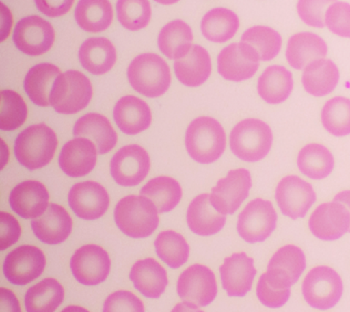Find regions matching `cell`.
<instances>
[{
	"mask_svg": "<svg viewBox=\"0 0 350 312\" xmlns=\"http://www.w3.org/2000/svg\"><path fill=\"white\" fill-rule=\"evenodd\" d=\"M97 147L85 137L70 140L59 153L60 169L70 177H81L90 174L97 163Z\"/></svg>",
	"mask_w": 350,
	"mask_h": 312,
	"instance_id": "obj_22",
	"label": "cell"
},
{
	"mask_svg": "<svg viewBox=\"0 0 350 312\" xmlns=\"http://www.w3.org/2000/svg\"><path fill=\"white\" fill-rule=\"evenodd\" d=\"M72 219L62 205L51 204L40 218L33 219L31 227L38 240L48 245L64 242L72 231Z\"/></svg>",
	"mask_w": 350,
	"mask_h": 312,
	"instance_id": "obj_23",
	"label": "cell"
},
{
	"mask_svg": "<svg viewBox=\"0 0 350 312\" xmlns=\"http://www.w3.org/2000/svg\"><path fill=\"white\" fill-rule=\"evenodd\" d=\"M221 286L229 297H245L252 289L256 270L245 252L232 254L220 267Z\"/></svg>",
	"mask_w": 350,
	"mask_h": 312,
	"instance_id": "obj_20",
	"label": "cell"
},
{
	"mask_svg": "<svg viewBox=\"0 0 350 312\" xmlns=\"http://www.w3.org/2000/svg\"><path fill=\"white\" fill-rule=\"evenodd\" d=\"M82 67L94 75H103L111 70L116 62V49L105 38H90L79 51Z\"/></svg>",
	"mask_w": 350,
	"mask_h": 312,
	"instance_id": "obj_30",
	"label": "cell"
},
{
	"mask_svg": "<svg viewBox=\"0 0 350 312\" xmlns=\"http://www.w3.org/2000/svg\"><path fill=\"white\" fill-rule=\"evenodd\" d=\"M278 223L272 202L256 198L249 202L238 216L237 231L245 242H262L275 231Z\"/></svg>",
	"mask_w": 350,
	"mask_h": 312,
	"instance_id": "obj_8",
	"label": "cell"
},
{
	"mask_svg": "<svg viewBox=\"0 0 350 312\" xmlns=\"http://www.w3.org/2000/svg\"><path fill=\"white\" fill-rule=\"evenodd\" d=\"M127 76L131 87L148 98L163 95L172 81L168 64L154 53H144L136 57L129 66Z\"/></svg>",
	"mask_w": 350,
	"mask_h": 312,
	"instance_id": "obj_4",
	"label": "cell"
},
{
	"mask_svg": "<svg viewBox=\"0 0 350 312\" xmlns=\"http://www.w3.org/2000/svg\"><path fill=\"white\" fill-rule=\"evenodd\" d=\"M46 267V257L35 246H18L5 257L3 273L11 284L25 286L41 276Z\"/></svg>",
	"mask_w": 350,
	"mask_h": 312,
	"instance_id": "obj_11",
	"label": "cell"
},
{
	"mask_svg": "<svg viewBox=\"0 0 350 312\" xmlns=\"http://www.w3.org/2000/svg\"><path fill=\"white\" fill-rule=\"evenodd\" d=\"M0 312H22L18 298L5 287L0 289Z\"/></svg>",
	"mask_w": 350,
	"mask_h": 312,
	"instance_id": "obj_51",
	"label": "cell"
},
{
	"mask_svg": "<svg viewBox=\"0 0 350 312\" xmlns=\"http://www.w3.org/2000/svg\"><path fill=\"white\" fill-rule=\"evenodd\" d=\"M336 0H298L297 13L308 26L323 29L327 7Z\"/></svg>",
	"mask_w": 350,
	"mask_h": 312,
	"instance_id": "obj_46",
	"label": "cell"
},
{
	"mask_svg": "<svg viewBox=\"0 0 350 312\" xmlns=\"http://www.w3.org/2000/svg\"><path fill=\"white\" fill-rule=\"evenodd\" d=\"M215 273L206 265L194 264L186 268L178 278L177 293L185 302L206 307L217 295Z\"/></svg>",
	"mask_w": 350,
	"mask_h": 312,
	"instance_id": "obj_10",
	"label": "cell"
},
{
	"mask_svg": "<svg viewBox=\"0 0 350 312\" xmlns=\"http://www.w3.org/2000/svg\"><path fill=\"white\" fill-rule=\"evenodd\" d=\"M306 265L302 249L294 245L282 246L268 263L265 273L268 283L275 289H290L302 275Z\"/></svg>",
	"mask_w": 350,
	"mask_h": 312,
	"instance_id": "obj_13",
	"label": "cell"
},
{
	"mask_svg": "<svg viewBox=\"0 0 350 312\" xmlns=\"http://www.w3.org/2000/svg\"><path fill=\"white\" fill-rule=\"evenodd\" d=\"M73 135L85 137L94 142L100 155L113 149L118 135L109 120L100 114H88L79 118L73 127Z\"/></svg>",
	"mask_w": 350,
	"mask_h": 312,
	"instance_id": "obj_27",
	"label": "cell"
},
{
	"mask_svg": "<svg viewBox=\"0 0 350 312\" xmlns=\"http://www.w3.org/2000/svg\"><path fill=\"white\" fill-rule=\"evenodd\" d=\"M92 85L81 71L68 70L55 79L49 103L62 114H73L86 108L92 100Z\"/></svg>",
	"mask_w": 350,
	"mask_h": 312,
	"instance_id": "obj_6",
	"label": "cell"
},
{
	"mask_svg": "<svg viewBox=\"0 0 350 312\" xmlns=\"http://www.w3.org/2000/svg\"><path fill=\"white\" fill-rule=\"evenodd\" d=\"M193 34L191 27L180 19L172 21L161 29L158 46L161 53L170 60H179L186 56L191 49Z\"/></svg>",
	"mask_w": 350,
	"mask_h": 312,
	"instance_id": "obj_33",
	"label": "cell"
},
{
	"mask_svg": "<svg viewBox=\"0 0 350 312\" xmlns=\"http://www.w3.org/2000/svg\"><path fill=\"white\" fill-rule=\"evenodd\" d=\"M130 279L144 297L160 298L169 283L166 270L155 259L139 260L131 267Z\"/></svg>",
	"mask_w": 350,
	"mask_h": 312,
	"instance_id": "obj_28",
	"label": "cell"
},
{
	"mask_svg": "<svg viewBox=\"0 0 350 312\" xmlns=\"http://www.w3.org/2000/svg\"><path fill=\"white\" fill-rule=\"evenodd\" d=\"M154 1L161 5H172L180 1V0H154Z\"/></svg>",
	"mask_w": 350,
	"mask_h": 312,
	"instance_id": "obj_56",
	"label": "cell"
},
{
	"mask_svg": "<svg viewBox=\"0 0 350 312\" xmlns=\"http://www.w3.org/2000/svg\"><path fill=\"white\" fill-rule=\"evenodd\" d=\"M158 213L155 205L147 197L128 196L115 207V223L128 237L145 238L157 229Z\"/></svg>",
	"mask_w": 350,
	"mask_h": 312,
	"instance_id": "obj_3",
	"label": "cell"
},
{
	"mask_svg": "<svg viewBox=\"0 0 350 312\" xmlns=\"http://www.w3.org/2000/svg\"><path fill=\"white\" fill-rule=\"evenodd\" d=\"M68 200L74 213L85 220L101 218L109 205L108 192L94 181L74 185L68 193Z\"/></svg>",
	"mask_w": 350,
	"mask_h": 312,
	"instance_id": "obj_19",
	"label": "cell"
},
{
	"mask_svg": "<svg viewBox=\"0 0 350 312\" xmlns=\"http://www.w3.org/2000/svg\"><path fill=\"white\" fill-rule=\"evenodd\" d=\"M198 308L199 307L193 305V304L183 301V302L176 304L171 312H204Z\"/></svg>",
	"mask_w": 350,
	"mask_h": 312,
	"instance_id": "obj_53",
	"label": "cell"
},
{
	"mask_svg": "<svg viewBox=\"0 0 350 312\" xmlns=\"http://www.w3.org/2000/svg\"><path fill=\"white\" fill-rule=\"evenodd\" d=\"M57 138L45 123L31 125L16 137L14 153L18 163L33 171L51 163L56 152Z\"/></svg>",
	"mask_w": 350,
	"mask_h": 312,
	"instance_id": "obj_2",
	"label": "cell"
},
{
	"mask_svg": "<svg viewBox=\"0 0 350 312\" xmlns=\"http://www.w3.org/2000/svg\"><path fill=\"white\" fill-rule=\"evenodd\" d=\"M27 104L18 92L11 90L1 92V112L0 128L3 131H13L26 122Z\"/></svg>",
	"mask_w": 350,
	"mask_h": 312,
	"instance_id": "obj_44",
	"label": "cell"
},
{
	"mask_svg": "<svg viewBox=\"0 0 350 312\" xmlns=\"http://www.w3.org/2000/svg\"><path fill=\"white\" fill-rule=\"evenodd\" d=\"M60 70L51 63H40L27 71L24 79V90L36 105L51 106L49 94Z\"/></svg>",
	"mask_w": 350,
	"mask_h": 312,
	"instance_id": "obj_34",
	"label": "cell"
},
{
	"mask_svg": "<svg viewBox=\"0 0 350 312\" xmlns=\"http://www.w3.org/2000/svg\"><path fill=\"white\" fill-rule=\"evenodd\" d=\"M341 276L332 268L319 265L312 268L304 279L302 291L312 308L327 311L335 307L343 294Z\"/></svg>",
	"mask_w": 350,
	"mask_h": 312,
	"instance_id": "obj_7",
	"label": "cell"
},
{
	"mask_svg": "<svg viewBox=\"0 0 350 312\" xmlns=\"http://www.w3.org/2000/svg\"><path fill=\"white\" fill-rule=\"evenodd\" d=\"M103 312H145L144 305L133 292L119 290L111 293L103 304Z\"/></svg>",
	"mask_w": 350,
	"mask_h": 312,
	"instance_id": "obj_47",
	"label": "cell"
},
{
	"mask_svg": "<svg viewBox=\"0 0 350 312\" xmlns=\"http://www.w3.org/2000/svg\"><path fill=\"white\" fill-rule=\"evenodd\" d=\"M174 73L178 81L189 87H197L207 81L212 71L209 53L200 45H193L182 59L174 62Z\"/></svg>",
	"mask_w": 350,
	"mask_h": 312,
	"instance_id": "obj_29",
	"label": "cell"
},
{
	"mask_svg": "<svg viewBox=\"0 0 350 312\" xmlns=\"http://www.w3.org/2000/svg\"><path fill=\"white\" fill-rule=\"evenodd\" d=\"M64 287L57 279H43L25 295L27 312H55L64 300Z\"/></svg>",
	"mask_w": 350,
	"mask_h": 312,
	"instance_id": "obj_35",
	"label": "cell"
},
{
	"mask_svg": "<svg viewBox=\"0 0 350 312\" xmlns=\"http://www.w3.org/2000/svg\"><path fill=\"white\" fill-rule=\"evenodd\" d=\"M73 3L74 0H35L38 10L51 18L65 15L70 10Z\"/></svg>",
	"mask_w": 350,
	"mask_h": 312,
	"instance_id": "obj_50",
	"label": "cell"
},
{
	"mask_svg": "<svg viewBox=\"0 0 350 312\" xmlns=\"http://www.w3.org/2000/svg\"><path fill=\"white\" fill-rule=\"evenodd\" d=\"M317 196L311 183L297 175H288L278 183L275 200L283 215L293 220L304 218L316 202Z\"/></svg>",
	"mask_w": 350,
	"mask_h": 312,
	"instance_id": "obj_16",
	"label": "cell"
},
{
	"mask_svg": "<svg viewBox=\"0 0 350 312\" xmlns=\"http://www.w3.org/2000/svg\"><path fill=\"white\" fill-rule=\"evenodd\" d=\"M2 5V26L5 24L1 29V41H4L5 38L8 37L10 32L11 25H12V16L4 4Z\"/></svg>",
	"mask_w": 350,
	"mask_h": 312,
	"instance_id": "obj_52",
	"label": "cell"
},
{
	"mask_svg": "<svg viewBox=\"0 0 350 312\" xmlns=\"http://www.w3.org/2000/svg\"><path fill=\"white\" fill-rule=\"evenodd\" d=\"M241 41L253 47L262 62L275 59L282 48L281 35L269 27H249L243 33Z\"/></svg>",
	"mask_w": 350,
	"mask_h": 312,
	"instance_id": "obj_41",
	"label": "cell"
},
{
	"mask_svg": "<svg viewBox=\"0 0 350 312\" xmlns=\"http://www.w3.org/2000/svg\"><path fill=\"white\" fill-rule=\"evenodd\" d=\"M186 218L191 231L202 237L217 234L226 222V216L217 212L211 205L208 194H200L191 201Z\"/></svg>",
	"mask_w": 350,
	"mask_h": 312,
	"instance_id": "obj_26",
	"label": "cell"
},
{
	"mask_svg": "<svg viewBox=\"0 0 350 312\" xmlns=\"http://www.w3.org/2000/svg\"><path fill=\"white\" fill-rule=\"evenodd\" d=\"M185 147L188 155L197 163L212 164L226 150V131L221 123L212 117L196 118L186 130Z\"/></svg>",
	"mask_w": 350,
	"mask_h": 312,
	"instance_id": "obj_1",
	"label": "cell"
},
{
	"mask_svg": "<svg viewBox=\"0 0 350 312\" xmlns=\"http://www.w3.org/2000/svg\"><path fill=\"white\" fill-rule=\"evenodd\" d=\"M150 156L138 144L126 145L118 151L111 161V174L119 185H138L149 174Z\"/></svg>",
	"mask_w": 350,
	"mask_h": 312,
	"instance_id": "obj_15",
	"label": "cell"
},
{
	"mask_svg": "<svg viewBox=\"0 0 350 312\" xmlns=\"http://www.w3.org/2000/svg\"><path fill=\"white\" fill-rule=\"evenodd\" d=\"M251 187L252 178L247 169L231 170L212 189L211 205L221 215H232L247 198Z\"/></svg>",
	"mask_w": 350,
	"mask_h": 312,
	"instance_id": "obj_9",
	"label": "cell"
},
{
	"mask_svg": "<svg viewBox=\"0 0 350 312\" xmlns=\"http://www.w3.org/2000/svg\"><path fill=\"white\" fill-rule=\"evenodd\" d=\"M141 196L149 198L159 213H167L179 204L183 190L180 183L174 178L158 177L150 180L141 189Z\"/></svg>",
	"mask_w": 350,
	"mask_h": 312,
	"instance_id": "obj_39",
	"label": "cell"
},
{
	"mask_svg": "<svg viewBox=\"0 0 350 312\" xmlns=\"http://www.w3.org/2000/svg\"><path fill=\"white\" fill-rule=\"evenodd\" d=\"M154 246L157 256L174 270L185 265L190 255L187 241L174 230L161 232L155 239Z\"/></svg>",
	"mask_w": 350,
	"mask_h": 312,
	"instance_id": "obj_40",
	"label": "cell"
},
{
	"mask_svg": "<svg viewBox=\"0 0 350 312\" xmlns=\"http://www.w3.org/2000/svg\"><path fill=\"white\" fill-rule=\"evenodd\" d=\"M74 14L81 29L92 33L104 31L113 19L109 0H79Z\"/></svg>",
	"mask_w": 350,
	"mask_h": 312,
	"instance_id": "obj_37",
	"label": "cell"
},
{
	"mask_svg": "<svg viewBox=\"0 0 350 312\" xmlns=\"http://www.w3.org/2000/svg\"><path fill=\"white\" fill-rule=\"evenodd\" d=\"M55 31L52 25L38 16L21 19L14 30L16 48L29 56H40L53 45Z\"/></svg>",
	"mask_w": 350,
	"mask_h": 312,
	"instance_id": "obj_17",
	"label": "cell"
},
{
	"mask_svg": "<svg viewBox=\"0 0 350 312\" xmlns=\"http://www.w3.org/2000/svg\"><path fill=\"white\" fill-rule=\"evenodd\" d=\"M116 10L118 21L131 31L144 29L152 16L149 0H118Z\"/></svg>",
	"mask_w": 350,
	"mask_h": 312,
	"instance_id": "obj_43",
	"label": "cell"
},
{
	"mask_svg": "<svg viewBox=\"0 0 350 312\" xmlns=\"http://www.w3.org/2000/svg\"><path fill=\"white\" fill-rule=\"evenodd\" d=\"M322 125L334 136L350 134V100L342 96L332 98L323 107Z\"/></svg>",
	"mask_w": 350,
	"mask_h": 312,
	"instance_id": "obj_42",
	"label": "cell"
},
{
	"mask_svg": "<svg viewBox=\"0 0 350 312\" xmlns=\"http://www.w3.org/2000/svg\"><path fill=\"white\" fill-rule=\"evenodd\" d=\"M294 86L291 71L284 66L273 65L259 77L257 90L267 103L279 104L289 97Z\"/></svg>",
	"mask_w": 350,
	"mask_h": 312,
	"instance_id": "obj_32",
	"label": "cell"
},
{
	"mask_svg": "<svg viewBox=\"0 0 350 312\" xmlns=\"http://www.w3.org/2000/svg\"><path fill=\"white\" fill-rule=\"evenodd\" d=\"M109 254L101 246L90 244L77 249L71 257V272L76 281L85 286L103 283L111 272Z\"/></svg>",
	"mask_w": 350,
	"mask_h": 312,
	"instance_id": "obj_12",
	"label": "cell"
},
{
	"mask_svg": "<svg viewBox=\"0 0 350 312\" xmlns=\"http://www.w3.org/2000/svg\"><path fill=\"white\" fill-rule=\"evenodd\" d=\"M339 81L338 66L331 60L320 59L309 63L302 75L304 88L314 97H323L336 89Z\"/></svg>",
	"mask_w": 350,
	"mask_h": 312,
	"instance_id": "obj_31",
	"label": "cell"
},
{
	"mask_svg": "<svg viewBox=\"0 0 350 312\" xmlns=\"http://www.w3.org/2000/svg\"><path fill=\"white\" fill-rule=\"evenodd\" d=\"M273 133L269 125L261 120H241L230 133V148L241 160L256 163L270 152Z\"/></svg>",
	"mask_w": 350,
	"mask_h": 312,
	"instance_id": "obj_5",
	"label": "cell"
},
{
	"mask_svg": "<svg viewBox=\"0 0 350 312\" xmlns=\"http://www.w3.org/2000/svg\"><path fill=\"white\" fill-rule=\"evenodd\" d=\"M308 226L312 234L319 239L338 240L349 231V210L339 202L324 203L312 213Z\"/></svg>",
	"mask_w": 350,
	"mask_h": 312,
	"instance_id": "obj_18",
	"label": "cell"
},
{
	"mask_svg": "<svg viewBox=\"0 0 350 312\" xmlns=\"http://www.w3.org/2000/svg\"><path fill=\"white\" fill-rule=\"evenodd\" d=\"M49 194L46 186L36 180L24 181L10 194L11 209L25 219L38 218L49 207Z\"/></svg>",
	"mask_w": 350,
	"mask_h": 312,
	"instance_id": "obj_21",
	"label": "cell"
},
{
	"mask_svg": "<svg viewBox=\"0 0 350 312\" xmlns=\"http://www.w3.org/2000/svg\"><path fill=\"white\" fill-rule=\"evenodd\" d=\"M290 289H275L268 283L265 273L260 276L256 286V296L262 305L271 309L283 307L290 298Z\"/></svg>",
	"mask_w": 350,
	"mask_h": 312,
	"instance_id": "obj_48",
	"label": "cell"
},
{
	"mask_svg": "<svg viewBox=\"0 0 350 312\" xmlns=\"http://www.w3.org/2000/svg\"><path fill=\"white\" fill-rule=\"evenodd\" d=\"M113 117L120 130L128 135H135L146 130L152 119L149 105L133 95L124 96L117 101Z\"/></svg>",
	"mask_w": 350,
	"mask_h": 312,
	"instance_id": "obj_24",
	"label": "cell"
},
{
	"mask_svg": "<svg viewBox=\"0 0 350 312\" xmlns=\"http://www.w3.org/2000/svg\"><path fill=\"white\" fill-rule=\"evenodd\" d=\"M60 312H90L87 309L83 308V307L76 306V305H70L66 307L65 309H63Z\"/></svg>",
	"mask_w": 350,
	"mask_h": 312,
	"instance_id": "obj_55",
	"label": "cell"
},
{
	"mask_svg": "<svg viewBox=\"0 0 350 312\" xmlns=\"http://www.w3.org/2000/svg\"><path fill=\"white\" fill-rule=\"evenodd\" d=\"M0 219H1V234H0V250L4 251L10 248L14 244L18 242L21 235V227L16 218H14L10 213H0Z\"/></svg>",
	"mask_w": 350,
	"mask_h": 312,
	"instance_id": "obj_49",
	"label": "cell"
},
{
	"mask_svg": "<svg viewBox=\"0 0 350 312\" xmlns=\"http://www.w3.org/2000/svg\"><path fill=\"white\" fill-rule=\"evenodd\" d=\"M259 66L260 57L256 49L242 41L224 48L217 57L218 73L227 81H246L256 73Z\"/></svg>",
	"mask_w": 350,
	"mask_h": 312,
	"instance_id": "obj_14",
	"label": "cell"
},
{
	"mask_svg": "<svg viewBox=\"0 0 350 312\" xmlns=\"http://www.w3.org/2000/svg\"><path fill=\"white\" fill-rule=\"evenodd\" d=\"M334 201L339 202L341 203V204L346 205L347 209H349L350 212V190L340 192V193H338L335 197H334Z\"/></svg>",
	"mask_w": 350,
	"mask_h": 312,
	"instance_id": "obj_54",
	"label": "cell"
},
{
	"mask_svg": "<svg viewBox=\"0 0 350 312\" xmlns=\"http://www.w3.org/2000/svg\"><path fill=\"white\" fill-rule=\"evenodd\" d=\"M325 22L334 34L350 38V4L342 1L333 3L325 12Z\"/></svg>",
	"mask_w": 350,
	"mask_h": 312,
	"instance_id": "obj_45",
	"label": "cell"
},
{
	"mask_svg": "<svg viewBox=\"0 0 350 312\" xmlns=\"http://www.w3.org/2000/svg\"><path fill=\"white\" fill-rule=\"evenodd\" d=\"M327 54V43L314 33H297L287 43L286 60L295 70H303L314 60L324 59Z\"/></svg>",
	"mask_w": 350,
	"mask_h": 312,
	"instance_id": "obj_25",
	"label": "cell"
},
{
	"mask_svg": "<svg viewBox=\"0 0 350 312\" xmlns=\"http://www.w3.org/2000/svg\"><path fill=\"white\" fill-rule=\"evenodd\" d=\"M239 26L237 14L226 8H215L208 11L201 22L202 35L215 43H224L231 40Z\"/></svg>",
	"mask_w": 350,
	"mask_h": 312,
	"instance_id": "obj_36",
	"label": "cell"
},
{
	"mask_svg": "<svg viewBox=\"0 0 350 312\" xmlns=\"http://www.w3.org/2000/svg\"><path fill=\"white\" fill-rule=\"evenodd\" d=\"M299 171L314 180L324 179L333 171L335 160L324 145L310 144L301 149L297 156Z\"/></svg>",
	"mask_w": 350,
	"mask_h": 312,
	"instance_id": "obj_38",
	"label": "cell"
}]
</instances>
